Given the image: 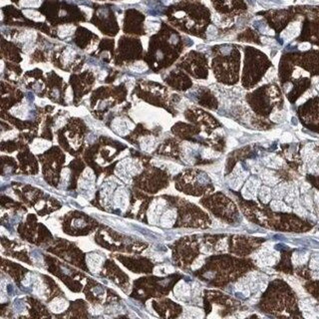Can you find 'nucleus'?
<instances>
[{"mask_svg":"<svg viewBox=\"0 0 319 319\" xmlns=\"http://www.w3.org/2000/svg\"><path fill=\"white\" fill-rule=\"evenodd\" d=\"M165 206V201L162 200H158L155 201L153 202V205H151V209L148 212V216H149V221L151 224H155L158 220V216L160 215V214L164 210Z\"/></svg>","mask_w":319,"mask_h":319,"instance_id":"obj_1","label":"nucleus"},{"mask_svg":"<svg viewBox=\"0 0 319 319\" xmlns=\"http://www.w3.org/2000/svg\"><path fill=\"white\" fill-rule=\"evenodd\" d=\"M112 127L116 133H118L121 136H125L126 134L129 133L130 129H132L133 125H132L129 121L125 119H115L114 122L112 124Z\"/></svg>","mask_w":319,"mask_h":319,"instance_id":"obj_2","label":"nucleus"},{"mask_svg":"<svg viewBox=\"0 0 319 319\" xmlns=\"http://www.w3.org/2000/svg\"><path fill=\"white\" fill-rule=\"evenodd\" d=\"M86 260H87L88 267L91 271L94 273H97L100 271L101 266H102V262H103L102 256L96 254H90L86 257Z\"/></svg>","mask_w":319,"mask_h":319,"instance_id":"obj_3","label":"nucleus"},{"mask_svg":"<svg viewBox=\"0 0 319 319\" xmlns=\"http://www.w3.org/2000/svg\"><path fill=\"white\" fill-rule=\"evenodd\" d=\"M114 204L116 206L121 207L123 210H125V209L128 205V195L125 189L122 188L117 191L114 196Z\"/></svg>","mask_w":319,"mask_h":319,"instance_id":"obj_4","label":"nucleus"},{"mask_svg":"<svg viewBox=\"0 0 319 319\" xmlns=\"http://www.w3.org/2000/svg\"><path fill=\"white\" fill-rule=\"evenodd\" d=\"M68 302L66 301L64 298H55L53 301L50 302L49 309L54 313H61L65 311L68 307Z\"/></svg>","mask_w":319,"mask_h":319,"instance_id":"obj_5","label":"nucleus"},{"mask_svg":"<svg viewBox=\"0 0 319 319\" xmlns=\"http://www.w3.org/2000/svg\"><path fill=\"white\" fill-rule=\"evenodd\" d=\"M50 146H51L50 142L41 140V139H37V140H35L33 142V144L31 145V151L34 154H39V153H42L44 151H46Z\"/></svg>","mask_w":319,"mask_h":319,"instance_id":"obj_6","label":"nucleus"},{"mask_svg":"<svg viewBox=\"0 0 319 319\" xmlns=\"http://www.w3.org/2000/svg\"><path fill=\"white\" fill-rule=\"evenodd\" d=\"M256 188H257V181L250 180L249 183H247L244 189V191H242V195L244 196H245L246 199H254L255 196V191H256Z\"/></svg>","mask_w":319,"mask_h":319,"instance_id":"obj_7","label":"nucleus"},{"mask_svg":"<svg viewBox=\"0 0 319 319\" xmlns=\"http://www.w3.org/2000/svg\"><path fill=\"white\" fill-rule=\"evenodd\" d=\"M175 220H176V212L174 210H168L163 216H162L161 225L165 227H171L174 225Z\"/></svg>","mask_w":319,"mask_h":319,"instance_id":"obj_8","label":"nucleus"},{"mask_svg":"<svg viewBox=\"0 0 319 319\" xmlns=\"http://www.w3.org/2000/svg\"><path fill=\"white\" fill-rule=\"evenodd\" d=\"M140 144H141V148L144 151L151 152L155 149L156 142H155V139L153 138V137H145V138L141 139Z\"/></svg>","mask_w":319,"mask_h":319,"instance_id":"obj_9","label":"nucleus"},{"mask_svg":"<svg viewBox=\"0 0 319 319\" xmlns=\"http://www.w3.org/2000/svg\"><path fill=\"white\" fill-rule=\"evenodd\" d=\"M175 293L176 296H188L190 295V286L184 281H180L175 287Z\"/></svg>","mask_w":319,"mask_h":319,"instance_id":"obj_10","label":"nucleus"},{"mask_svg":"<svg viewBox=\"0 0 319 319\" xmlns=\"http://www.w3.org/2000/svg\"><path fill=\"white\" fill-rule=\"evenodd\" d=\"M298 31H299V27H298V23H293L291 25H289L284 32L282 33V38H286V39H291L294 36L298 34Z\"/></svg>","mask_w":319,"mask_h":319,"instance_id":"obj_11","label":"nucleus"},{"mask_svg":"<svg viewBox=\"0 0 319 319\" xmlns=\"http://www.w3.org/2000/svg\"><path fill=\"white\" fill-rule=\"evenodd\" d=\"M10 112H11V114L15 115L18 118L25 119V118L27 117V115H28V109H27V106L20 105V106H17V107L12 108Z\"/></svg>","mask_w":319,"mask_h":319,"instance_id":"obj_12","label":"nucleus"},{"mask_svg":"<svg viewBox=\"0 0 319 319\" xmlns=\"http://www.w3.org/2000/svg\"><path fill=\"white\" fill-rule=\"evenodd\" d=\"M35 38H36V33H35L34 31H25L22 34L19 35L18 41L24 42L26 44H30L34 41Z\"/></svg>","mask_w":319,"mask_h":319,"instance_id":"obj_13","label":"nucleus"},{"mask_svg":"<svg viewBox=\"0 0 319 319\" xmlns=\"http://www.w3.org/2000/svg\"><path fill=\"white\" fill-rule=\"evenodd\" d=\"M75 26L73 25H63V26H60L58 29V35L61 38H65L67 36H70L72 35L75 31Z\"/></svg>","mask_w":319,"mask_h":319,"instance_id":"obj_14","label":"nucleus"},{"mask_svg":"<svg viewBox=\"0 0 319 319\" xmlns=\"http://www.w3.org/2000/svg\"><path fill=\"white\" fill-rule=\"evenodd\" d=\"M264 163L267 167H270V168H278L282 165V161L277 158L276 156H268L264 159Z\"/></svg>","mask_w":319,"mask_h":319,"instance_id":"obj_15","label":"nucleus"},{"mask_svg":"<svg viewBox=\"0 0 319 319\" xmlns=\"http://www.w3.org/2000/svg\"><path fill=\"white\" fill-rule=\"evenodd\" d=\"M185 316L186 317H191V318H201L202 316H204V313H202V311L201 309H199V308H195V307H189V308H186V311H185Z\"/></svg>","mask_w":319,"mask_h":319,"instance_id":"obj_16","label":"nucleus"},{"mask_svg":"<svg viewBox=\"0 0 319 319\" xmlns=\"http://www.w3.org/2000/svg\"><path fill=\"white\" fill-rule=\"evenodd\" d=\"M286 280L288 281V283H289V284L293 287V289H294L298 294L304 295V290H303L302 286L300 285V283L297 281V279H295V278H293L291 276H288Z\"/></svg>","mask_w":319,"mask_h":319,"instance_id":"obj_17","label":"nucleus"},{"mask_svg":"<svg viewBox=\"0 0 319 319\" xmlns=\"http://www.w3.org/2000/svg\"><path fill=\"white\" fill-rule=\"evenodd\" d=\"M47 292L46 286L43 284V282L38 279L34 282V293L37 294L38 296H43L45 293Z\"/></svg>","mask_w":319,"mask_h":319,"instance_id":"obj_18","label":"nucleus"},{"mask_svg":"<svg viewBox=\"0 0 319 319\" xmlns=\"http://www.w3.org/2000/svg\"><path fill=\"white\" fill-rule=\"evenodd\" d=\"M271 209L273 210H277V211H289L290 210L289 207L281 201H273L271 202Z\"/></svg>","mask_w":319,"mask_h":319,"instance_id":"obj_19","label":"nucleus"},{"mask_svg":"<svg viewBox=\"0 0 319 319\" xmlns=\"http://www.w3.org/2000/svg\"><path fill=\"white\" fill-rule=\"evenodd\" d=\"M23 13L25 16H27L28 18L32 20H35V21H42V20H44V17L42 15L37 11H34V10H23Z\"/></svg>","mask_w":319,"mask_h":319,"instance_id":"obj_20","label":"nucleus"},{"mask_svg":"<svg viewBox=\"0 0 319 319\" xmlns=\"http://www.w3.org/2000/svg\"><path fill=\"white\" fill-rule=\"evenodd\" d=\"M130 69L133 71V72H136V73H143V72H145V71L148 70V67H147V65L144 62L139 61V62L134 63L133 65H131Z\"/></svg>","mask_w":319,"mask_h":319,"instance_id":"obj_21","label":"nucleus"},{"mask_svg":"<svg viewBox=\"0 0 319 319\" xmlns=\"http://www.w3.org/2000/svg\"><path fill=\"white\" fill-rule=\"evenodd\" d=\"M261 178L268 185H275L278 181L271 173H269V172H265V173H263L261 175Z\"/></svg>","mask_w":319,"mask_h":319,"instance_id":"obj_22","label":"nucleus"},{"mask_svg":"<svg viewBox=\"0 0 319 319\" xmlns=\"http://www.w3.org/2000/svg\"><path fill=\"white\" fill-rule=\"evenodd\" d=\"M174 272V267H172L170 265H163V266H158L155 268V273L159 275L167 274V273Z\"/></svg>","mask_w":319,"mask_h":319,"instance_id":"obj_23","label":"nucleus"},{"mask_svg":"<svg viewBox=\"0 0 319 319\" xmlns=\"http://www.w3.org/2000/svg\"><path fill=\"white\" fill-rule=\"evenodd\" d=\"M308 259L307 254H294L292 256V262L294 264H303L305 263Z\"/></svg>","mask_w":319,"mask_h":319,"instance_id":"obj_24","label":"nucleus"},{"mask_svg":"<svg viewBox=\"0 0 319 319\" xmlns=\"http://www.w3.org/2000/svg\"><path fill=\"white\" fill-rule=\"evenodd\" d=\"M42 0H20V5L24 7H38Z\"/></svg>","mask_w":319,"mask_h":319,"instance_id":"obj_25","label":"nucleus"},{"mask_svg":"<svg viewBox=\"0 0 319 319\" xmlns=\"http://www.w3.org/2000/svg\"><path fill=\"white\" fill-rule=\"evenodd\" d=\"M259 196L263 202H267L270 199V191L266 186H263V188L260 189V192H259Z\"/></svg>","mask_w":319,"mask_h":319,"instance_id":"obj_26","label":"nucleus"},{"mask_svg":"<svg viewBox=\"0 0 319 319\" xmlns=\"http://www.w3.org/2000/svg\"><path fill=\"white\" fill-rule=\"evenodd\" d=\"M286 192V186L284 185L278 186L277 188L273 191V196H274L276 199H281L282 196H284Z\"/></svg>","mask_w":319,"mask_h":319,"instance_id":"obj_27","label":"nucleus"},{"mask_svg":"<svg viewBox=\"0 0 319 319\" xmlns=\"http://www.w3.org/2000/svg\"><path fill=\"white\" fill-rule=\"evenodd\" d=\"M74 56H75V51H74V50H72V49H67V50L65 51L64 55H63V58H64L63 62H64V63H69V62L71 61V60H73Z\"/></svg>","mask_w":319,"mask_h":319,"instance_id":"obj_28","label":"nucleus"},{"mask_svg":"<svg viewBox=\"0 0 319 319\" xmlns=\"http://www.w3.org/2000/svg\"><path fill=\"white\" fill-rule=\"evenodd\" d=\"M69 179H70V171L68 169L63 170L62 176H61V186H64V188H65V186H67Z\"/></svg>","mask_w":319,"mask_h":319,"instance_id":"obj_29","label":"nucleus"},{"mask_svg":"<svg viewBox=\"0 0 319 319\" xmlns=\"http://www.w3.org/2000/svg\"><path fill=\"white\" fill-rule=\"evenodd\" d=\"M47 225L49 226V229L51 230L53 232H57L60 230V225L56 220H50L47 222Z\"/></svg>","mask_w":319,"mask_h":319,"instance_id":"obj_30","label":"nucleus"},{"mask_svg":"<svg viewBox=\"0 0 319 319\" xmlns=\"http://www.w3.org/2000/svg\"><path fill=\"white\" fill-rule=\"evenodd\" d=\"M221 122L225 124V127L227 128H230V129H237L239 128V125H237L235 122H234L232 120H230V119H226V118H221Z\"/></svg>","mask_w":319,"mask_h":319,"instance_id":"obj_31","label":"nucleus"},{"mask_svg":"<svg viewBox=\"0 0 319 319\" xmlns=\"http://www.w3.org/2000/svg\"><path fill=\"white\" fill-rule=\"evenodd\" d=\"M270 119L272 121H274V122L279 123V122H281L283 119H284V115H283L282 112H274V113L271 114Z\"/></svg>","mask_w":319,"mask_h":319,"instance_id":"obj_32","label":"nucleus"},{"mask_svg":"<svg viewBox=\"0 0 319 319\" xmlns=\"http://www.w3.org/2000/svg\"><path fill=\"white\" fill-rule=\"evenodd\" d=\"M160 27V24H157V23H148L147 22V31H148L149 33H155L158 31V29Z\"/></svg>","mask_w":319,"mask_h":319,"instance_id":"obj_33","label":"nucleus"},{"mask_svg":"<svg viewBox=\"0 0 319 319\" xmlns=\"http://www.w3.org/2000/svg\"><path fill=\"white\" fill-rule=\"evenodd\" d=\"M204 262H205V257H204V256H201V257L197 258L196 260H195L194 263H192L191 268H192L194 270L199 269V268H200L202 264H204Z\"/></svg>","mask_w":319,"mask_h":319,"instance_id":"obj_34","label":"nucleus"},{"mask_svg":"<svg viewBox=\"0 0 319 319\" xmlns=\"http://www.w3.org/2000/svg\"><path fill=\"white\" fill-rule=\"evenodd\" d=\"M294 211L299 215H306L305 210L300 205V204L298 201H295V204H294Z\"/></svg>","mask_w":319,"mask_h":319,"instance_id":"obj_35","label":"nucleus"},{"mask_svg":"<svg viewBox=\"0 0 319 319\" xmlns=\"http://www.w3.org/2000/svg\"><path fill=\"white\" fill-rule=\"evenodd\" d=\"M83 178L86 179V180H89V181H94V175H93V172L91 171L90 169H86L85 172H84V174H83Z\"/></svg>","mask_w":319,"mask_h":319,"instance_id":"obj_36","label":"nucleus"},{"mask_svg":"<svg viewBox=\"0 0 319 319\" xmlns=\"http://www.w3.org/2000/svg\"><path fill=\"white\" fill-rule=\"evenodd\" d=\"M219 155H216V153H215L214 151L211 150H205L204 153H202V157L205 158H214V157H217Z\"/></svg>","mask_w":319,"mask_h":319,"instance_id":"obj_37","label":"nucleus"},{"mask_svg":"<svg viewBox=\"0 0 319 319\" xmlns=\"http://www.w3.org/2000/svg\"><path fill=\"white\" fill-rule=\"evenodd\" d=\"M291 141H292L291 134H289V133L282 134V136H281V142H283V143H289V142H291Z\"/></svg>","mask_w":319,"mask_h":319,"instance_id":"obj_38","label":"nucleus"},{"mask_svg":"<svg viewBox=\"0 0 319 319\" xmlns=\"http://www.w3.org/2000/svg\"><path fill=\"white\" fill-rule=\"evenodd\" d=\"M216 29L215 27L214 26H210L209 29H207V36H209V38H214L215 37V35H216Z\"/></svg>","mask_w":319,"mask_h":319,"instance_id":"obj_39","label":"nucleus"},{"mask_svg":"<svg viewBox=\"0 0 319 319\" xmlns=\"http://www.w3.org/2000/svg\"><path fill=\"white\" fill-rule=\"evenodd\" d=\"M227 146H229L230 148H234V147L237 146V141L234 138H232V137H230V138L227 139Z\"/></svg>","mask_w":319,"mask_h":319,"instance_id":"obj_40","label":"nucleus"},{"mask_svg":"<svg viewBox=\"0 0 319 319\" xmlns=\"http://www.w3.org/2000/svg\"><path fill=\"white\" fill-rule=\"evenodd\" d=\"M6 300V290H5V282L2 281L1 283V302Z\"/></svg>","mask_w":319,"mask_h":319,"instance_id":"obj_41","label":"nucleus"},{"mask_svg":"<svg viewBox=\"0 0 319 319\" xmlns=\"http://www.w3.org/2000/svg\"><path fill=\"white\" fill-rule=\"evenodd\" d=\"M281 134V131L280 130H273L271 132H269L268 133V137L271 139H274V138H277L278 136H279Z\"/></svg>","mask_w":319,"mask_h":319,"instance_id":"obj_42","label":"nucleus"},{"mask_svg":"<svg viewBox=\"0 0 319 319\" xmlns=\"http://www.w3.org/2000/svg\"><path fill=\"white\" fill-rule=\"evenodd\" d=\"M212 20L215 24H220V16L217 13L212 14Z\"/></svg>","mask_w":319,"mask_h":319,"instance_id":"obj_43","label":"nucleus"},{"mask_svg":"<svg viewBox=\"0 0 319 319\" xmlns=\"http://www.w3.org/2000/svg\"><path fill=\"white\" fill-rule=\"evenodd\" d=\"M304 202H305L306 206H308V209H310V210L312 209V201H311L309 196H305L304 197Z\"/></svg>","mask_w":319,"mask_h":319,"instance_id":"obj_44","label":"nucleus"},{"mask_svg":"<svg viewBox=\"0 0 319 319\" xmlns=\"http://www.w3.org/2000/svg\"><path fill=\"white\" fill-rule=\"evenodd\" d=\"M274 76H275V74H274V70L271 69V70H269V71H268V72H267V74H266L265 77H266V78H268V80L270 81L271 79L274 78Z\"/></svg>","mask_w":319,"mask_h":319,"instance_id":"obj_45","label":"nucleus"},{"mask_svg":"<svg viewBox=\"0 0 319 319\" xmlns=\"http://www.w3.org/2000/svg\"><path fill=\"white\" fill-rule=\"evenodd\" d=\"M310 48V44L309 43H302L299 45V50H302V51H304V50H308Z\"/></svg>","mask_w":319,"mask_h":319,"instance_id":"obj_46","label":"nucleus"},{"mask_svg":"<svg viewBox=\"0 0 319 319\" xmlns=\"http://www.w3.org/2000/svg\"><path fill=\"white\" fill-rule=\"evenodd\" d=\"M294 197H295V194H294V192H293V191H289V195H288V196H286V201H289V202H291V201H293V200H294Z\"/></svg>","mask_w":319,"mask_h":319,"instance_id":"obj_47","label":"nucleus"},{"mask_svg":"<svg viewBox=\"0 0 319 319\" xmlns=\"http://www.w3.org/2000/svg\"><path fill=\"white\" fill-rule=\"evenodd\" d=\"M65 124V119L64 118H59L56 122V128H60Z\"/></svg>","mask_w":319,"mask_h":319,"instance_id":"obj_48","label":"nucleus"},{"mask_svg":"<svg viewBox=\"0 0 319 319\" xmlns=\"http://www.w3.org/2000/svg\"><path fill=\"white\" fill-rule=\"evenodd\" d=\"M81 9H83L84 10V11L86 12V13H87V15H88V12L91 14V15H92V9H91V8H88V7H84V6H81Z\"/></svg>","mask_w":319,"mask_h":319,"instance_id":"obj_49","label":"nucleus"},{"mask_svg":"<svg viewBox=\"0 0 319 319\" xmlns=\"http://www.w3.org/2000/svg\"><path fill=\"white\" fill-rule=\"evenodd\" d=\"M141 0H125V3H129V4H133V3H138L140 2Z\"/></svg>","mask_w":319,"mask_h":319,"instance_id":"obj_50","label":"nucleus"},{"mask_svg":"<svg viewBox=\"0 0 319 319\" xmlns=\"http://www.w3.org/2000/svg\"><path fill=\"white\" fill-rule=\"evenodd\" d=\"M261 41H262L263 43H270V42H273L272 40L267 39V38H265V37H262V38H261Z\"/></svg>","mask_w":319,"mask_h":319,"instance_id":"obj_51","label":"nucleus"},{"mask_svg":"<svg viewBox=\"0 0 319 319\" xmlns=\"http://www.w3.org/2000/svg\"><path fill=\"white\" fill-rule=\"evenodd\" d=\"M84 199H82V197H79V202L80 204H82V205H87V201H83Z\"/></svg>","mask_w":319,"mask_h":319,"instance_id":"obj_52","label":"nucleus"},{"mask_svg":"<svg viewBox=\"0 0 319 319\" xmlns=\"http://www.w3.org/2000/svg\"><path fill=\"white\" fill-rule=\"evenodd\" d=\"M149 78H150V79H155V80H159V81H161V78L158 77V76H150Z\"/></svg>","mask_w":319,"mask_h":319,"instance_id":"obj_53","label":"nucleus"},{"mask_svg":"<svg viewBox=\"0 0 319 319\" xmlns=\"http://www.w3.org/2000/svg\"><path fill=\"white\" fill-rule=\"evenodd\" d=\"M184 15H185V14H184L183 12H179L178 14H176V17H181V16H184Z\"/></svg>","mask_w":319,"mask_h":319,"instance_id":"obj_54","label":"nucleus"},{"mask_svg":"<svg viewBox=\"0 0 319 319\" xmlns=\"http://www.w3.org/2000/svg\"><path fill=\"white\" fill-rule=\"evenodd\" d=\"M316 269H317V270H316V272H317V273H316V274H314V276H315V277H317V278H319V267H318V268H316Z\"/></svg>","mask_w":319,"mask_h":319,"instance_id":"obj_55","label":"nucleus"},{"mask_svg":"<svg viewBox=\"0 0 319 319\" xmlns=\"http://www.w3.org/2000/svg\"><path fill=\"white\" fill-rule=\"evenodd\" d=\"M169 1L170 2H174V1H176V0H169Z\"/></svg>","mask_w":319,"mask_h":319,"instance_id":"obj_56","label":"nucleus"}]
</instances>
